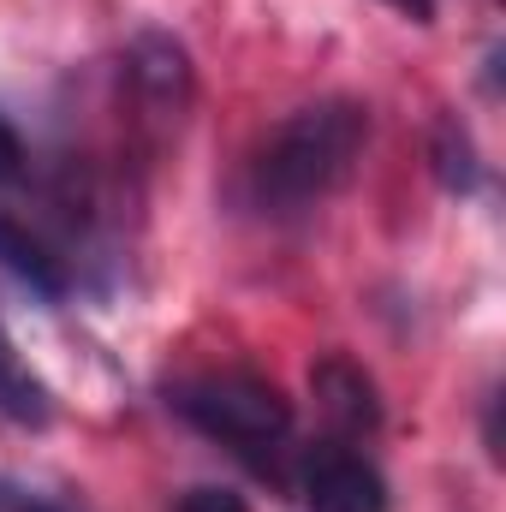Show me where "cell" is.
<instances>
[{
    "instance_id": "obj_1",
    "label": "cell",
    "mask_w": 506,
    "mask_h": 512,
    "mask_svg": "<svg viewBox=\"0 0 506 512\" xmlns=\"http://www.w3.org/2000/svg\"><path fill=\"white\" fill-rule=\"evenodd\" d=\"M364 143H370L364 102L328 96V102L286 114L251 155V203L268 215H298V209L334 197L358 173Z\"/></svg>"
},
{
    "instance_id": "obj_2",
    "label": "cell",
    "mask_w": 506,
    "mask_h": 512,
    "mask_svg": "<svg viewBox=\"0 0 506 512\" xmlns=\"http://www.w3.org/2000/svg\"><path fill=\"white\" fill-rule=\"evenodd\" d=\"M167 399H173V411L197 435H209V441H221L233 453H256L262 459V453L286 447V435H292V399L274 382L251 376V370L191 376V382L173 387Z\"/></svg>"
},
{
    "instance_id": "obj_3",
    "label": "cell",
    "mask_w": 506,
    "mask_h": 512,
    "mask_svg": "<svg viewBox=\"0 0 506 512\" xmlns=\"http://www.w3.org/2000/svg\"><path fill=\"white\" fill-rule=\"evenodd\" d=\"M298 489H304L310 512H387V483L352 441L310 447L298 465Z\"/></svg>"
},
{
    "instance_id": "obj_4",
    "label": "cell",
    "mask_w": 506,
    "mask_h": 512,
    "mask_svg": "<svg viewBox=\"0 0 506 512\" xmlns=\"http://www.w3.org/2000/svg\"><path fill=\"white\" fill-rule=\"evenodd\" d=\"M126 78L137 90V102L161 120H179L191 108V90H197V72H191V54L185 42H173L167 30H137L126 48Z\"/></svg>"
},
{
    "instance_id": "obj_5",
    "label": "cell",
    "mask_w": 506,
    "mask_h": 512,
    "mask_svg": "<svg viewBox=\"0 0 506 512\" xmlns=\"http://www.w3.org/2000/svg\"><path fill=\"white\" fill-rule=\"evenodd\" d=\"M310 393H316V411L322 423L334 429V441H364L381 429V393L376 376L364 364H352L346 352H328L322 364H310Z\"/></svg>"
},
{
    "instance_id": "obj_6",
    "label": "cell",
    "mask_w": 506,
    "mask_h": 512,
    "mask_svg": "<svg viewBox=\"0 0 506 512\" xmlns=\"http://www.w3.org/2000/svg\"><path fill=\"white\" fill-rule=\"evenodd\" d=\"M0 268H6L18 286H30L36 298H48V304L66 298V286H72L66 268H60V256L48 251L30 227H18L12 215H0Z\"/></svg>"
},
{
    "instance_id": "obj_7",
    "label": "cell",
    "mask_w": 506,
    "mask_h": 512,
    "mask_svg": "<svg viewBox=\"0 0 506 512\" xmlns=\"http://www.w3.org/2000/svg\"><path fill=\"white\" fill-rule=\"evenodd\" d=\"M0 417L18 423V429H48L54 423V393L24 364V352L12 346L6 328H0Z\"/></svg>"
},
{
    "instance_id": "obj_8",
    "label": "cell",
    "mask_w": 506,
    "mask_h": 512,
    "mask_svg": "<svg viewBox=\"0 0 506 512\" xmlns=\"http://www.w3.org/2000/svg\"><path fill=\"white\" fill-rule=\"evenodd\" d=\"M429 161H435V179H441L447 191H477V179H483L477 143H471V131L459 126L453 114H447V120H435V137H429Z\"/></svg>"
},
{
    "instance_id": "obj_9",
    "label": "cell",
    "mask_w": 506,
    "mask_h": 512,
    "mask_svg": "<svg viewBox=\"0 0 506 512\" xmlns=\"http://www.w3.org/2000/svg\"><path fill=\"white\" fill-rule=\"evenodd\" d=\"M173 512H251L245 507V495H233V489H221V483H197V489H185Z\"/></svg>"
},
{
    "instance_id": "obj_10",
    "label": "cell",
    "mask_w": 506,
    "mask_h": 512,
    "mask_svg": "<svg viewBox=\"0 0 506 512\" xmlns=\"http://www.w3.org/2000/svg\"><path fill=\"white\" fill-rule=\"evenodd\" d=\"M0 512H66V507H60V501H48V495H30V489L0 483Z\"/></svg>"
},
{
    "instance_id": "obj_11",
    "label": "cell",
    "mask_w": 506,
    "mask_h": 512,
    "mask_svg": "<svg viewBox=\"0 0 506 512\" xmlns=\"http://www.w3.org/2000/svg\"><path fill=\"white\" fill-rule=\"evenodd\" d=\"M18 167H24V137L0 114V179H18Z\"/></svg>"
},
{
    "instance_id": "obj_12",
    "label": "cell",
    "mask_w": 506,
    "mask_h": 512,
    "mask_svg": "<svg viewBox=\"0 0 506 512\" xmlns=\"http://www.w3.org/2000/svg\"><path fill=\"white\" fill-rule=\"evenodd\" d=\"M387 6H393L399 18H411V24H429V18H435V0H387Z\"/></svg>"
}]
</instances>
